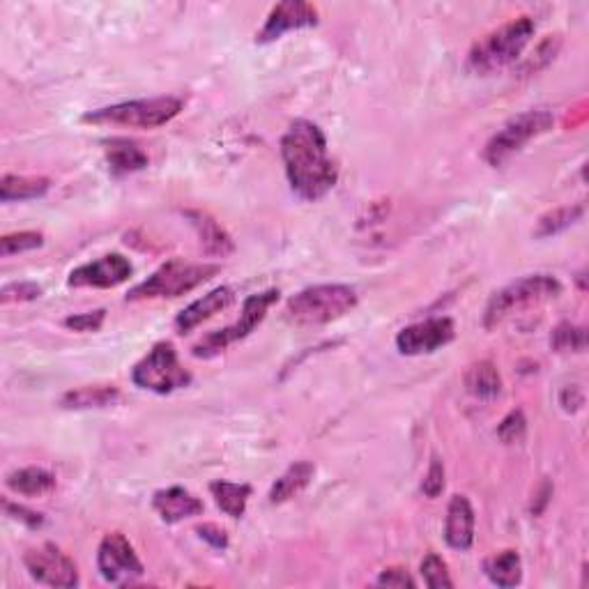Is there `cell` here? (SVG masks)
Masks as SVG:
<instances>
[{
  "instance_id": "cell-24",
  "label": "cell",
  "mask_w": 589,
  "mask_h": 589,
  "mask_svg": "<svg viewBox=\"0 0 589 589\" xmlns=\"http://www.w3.org/2000/svg\"><path fill=\"white\" fill-rule=\"evenodd\" d=\"M484 573L493 585L511 589L523 583V560L516 550H502L484 562Z\"/></svg>"
},
{
  "instance_id": "cell-19",
  "label": "cell",
  "mask_w": 589,
  "mask_h": 589,
  "mask_svg": "<svg viewBox=\"0 0 589 589\" xmlns=\"http://www.w3.org/2000/svg\"><path fill=\"white\" fill-rule=\"evenodd\" d=\"M104 155H106V164H109L111 175H116V178H122V175H129V173H139L150 164L148 155L141 150L139 143L120 139V136L118 139H111L104 143Z\"/></svg>"
},
{
  "instance_id": "cell-37",
  "label": "cell",
  "mask_w": 589,
  "mask_h": 589,
  "mask_svg": "<svg viewBox=\"0 0 589 589\" xmlns=\"http://www.w3.org/2000/svg\"><path fill=\"white\" fill-rule=\"evenodd\" d=\"M376 585H380V587H399V589L417 587L415 578H412L408 573V569H403V566H389V569H385L380 573Z\"/></svg>"
},
{
  "instance_id": "cell-9",
  "label": "cell",
  "mask_w": 589,
  "mask_h": 589,
  "mask_svg": "<svg viewBox=\"0 0 589 589\" xmlns=\"http://www.w3.org/2000/svg\"><path fill=\"white\" fill-rule=\"evenodd\" d=\"M132 382L145 392L166 396L175 389H185L191 382V373L180 364L178 350L171 341H159L145 355L141 362H136L132 369Z\"/></svg>"
},
{
  "instance_id": "cell-28",
  "label": "cell",
  "mask_w": 589,
  "mask_h": 589,
  "mask_svg": "<svg viewBox=\"0 0 589 589\" xmlns=\"http://www.w3.org/2000/svg\"><path fill=\"white\" fill-rule=\"evenodd\" d=\"M562 49V37L560 35H548L537 44V49L530 53V58H525L518 65V76H534L546 70V67L557 58V53Z\"/></svg>"
},
{
  "instance_id": "cell-6",
  "label": "cell",
  "mask_w": 589,
  "mask_h": 589,
  "mask_svg": "<svg viewBox=\"0 0 589 589\" xmlns=\"http://www.w3.org/2000/svg\"><path fill=\"white\" fill-rule=\"evenodd\" d=\"M182 106H185V99L173 95L134 99V102H120L97 111H88L83 113L81 120L88 122V125L157 129L168 125L173 118H178Z\"/></svg>"
},
{
  "instance_id": "cell-15",
  "label": "cell",
  "mask_w": 589,
  "mask_h": 589,
  "mask_svg": "<svg viewBox=\"0 0 589 589\" xmlns=\"http://www.w3.org/2000/svg\"><path fill=\"white\" fill-rule=\"evenodd\" d=\"M233 302L235 290L231 286L214 288L208 295L191 302L185 311L178 313V318H175V330H178V334H189L191 330H196L198 325H203L205 320H210L212 316H217V313L233 307Z\"/></svg>"
},
{
  "instance_id": "cell-30",
  "label": "cell",
  "mask_w": 589,
  "mask_h": 589,
  "mask_svg": "<svg viewBox=\"0 0 589 589\" xmlns=\"http://www.w3.org/2000/svg\"><path fill=\"white\" fill-rule=\"evenodd\" d=\"M44 247V235L40 231H21V233H7L0 237V256L10 258L24 251H33Z\"/></svg>"
},
{
  "instance_id": "cell-22",
  "label": "cell",
  "mask_w": 589,
  "mask_h": 589,
  "mask_svg": "<svg viewBox=\"0 0 589 589\" xmlns=\"http://www.w3.org/2000/svg\"><path fill=\"white\" fill-rule=\"evenodd\" d=\"M122 399L120 389L113 385H88L79 389H70L60 399L63 410H93V408H111Z\"/></svg>"
},
{
  "instance_id": "cell-31",
  "label": "cell",
  "mask_w": 589,
  "mask_h": 589,
  "mask_svg": "<svg viewBox=\"0 0 589 589\" xmlns=\"http://www.w3.org/2000/svg\"><path fill=\"white\" fill-rule=\"evenodd\" d=\"M422 578H424L426 587H431V589H451L454 587V580H451V576H449L447 562L435 553H428L424 557Z\"/></svg>"
},
{
  "instance_id": "cell-4",
  "label": "cell",
  "mask_w": 589,
  "mask_h": 589,
  "mask_svg": "<svg viewBox=\"0 0 589 589\" xmlns=\"http://www.w3.org/2000/svg\"><path fill=\"white\" fill-rule=\"evenodd\" d=\"M221 267L214 263H187L182 258H171L152 272L148 279L141 281L139 286L129 290L127 302H143V300H175L203 286L214 274H219Z\"/></svg>"
},
{
  "instance_id": "cell-26",
  "label": "cell",
  "mask_w": 589,
  "mask_h": 589,
  "mask_svg": "<svg viewBox=\"0 0 589 589\" xmlns=\"http://www.w3.org/2000/svg\"><path fill=\"white\" fill-rule=\"evenodd\" d=\"M210 493L217 502V507L224 511L228 518H242L244 511H247L249 497H251V486L249 484H235V481H212Z\"/></svg>"
},
{
  "instance_id": "cell-36",
  "label": "cell",
  "mask_w": 589,
  "mask_h": 589,
  "mask_svg": "<svg viewBox=\"0 0 589 589\" xmlns=\"http://www.w3.org/2000/svg\"><path fill=\"white\" fill-rule=\"evenodd\" d=\"M3 509L12 520H19L21 525L30 527V530H37V527L44 525V516L40 514V511L28 509V507H24V504H14L10 500H3Z\"/></svg>"
},
{
  "instance_id": "cell-16",
  "label": "cell",
  "mask_w": 589,
  "mask_h": 589,
  "mask_svg": "<svg viewBox=\"0 0 589 589\" xmlns=\"http://www.w3.org/2000/svg\"><path fill=\"white\" fill-rule=\"evenodd\" d=\"M152 509L157 511V516L164 520L166 525L182 523V520L201 516L205 504L201 497H196L191 491L182 486L162 488L152 495Z\"/></svg>"
},
{
  "instance_id": "cell-39",
  "label": "cell",
  "mask_w": 589,
  "mask_h": 589,
  "mask_svg": "<svg viewBox=\"0 0 589 589\" xmlns=\"http://www.w3.org/2000/svg\"><path fill=\"white\" fill-rule=\"evenodd\" d=\"M560 405L566 412H578L585 405V394L578 385H566L560 392Z\"/></svg>"
},
{
  "instance_id": "cell-35",
  "label": "cell",
  "mask_w": 589,
  "mask_h": 589,
  "mask_svg": "<svg viewBox=\"0 0 589 589\" xmlns=\"http://www.w3.org/2000/svg\"><path fill=\"white\" fill-rule=\"evenodd\" d=\"M106 320V311L104 309H97V311H88V313H76V316H67L63 320V325L67 330L72 332H81V334H88V332H99L102 330Z\"/></svg>"
},
{
  "instance_id": "cell-29",
  "label": "cell",
  "mask_w": 589,
  "mask_h": 589,
  "mask_svg": "<svg viewBox=\"0 0 589 589\" xmlns=\"http://www.w3.org/2000/svg\"><path fill=\"white\" fill-rule=\"evenodd\" d=\"M550 346L555 353H585L587 348V330L583 325L560 323L550 336Z\"/></svg>"
},
{
  "instance_id": "cell-34",
  "label": "cell",
  "mask_w": 589,
  "mask_h": 589,
  "mask_svg": "<svg viewBox=\"0 0 589 589\" xmlns=\"http://www.w3.org/2000/svg\"><path fill=\"white\" fill-rule=\"evenodd\" d=\"M445 486H447L445 463H442L440 456H433L431 465H428V470L424 474L422 493L428 497V500H435V497H440L442 493H445Z\"/></svg>"
},
{
  "instance_id": "cell-5",
  "label": "cell",
  "mask_w": 589,
  "mask_h": 589,
  "mask_svg": "<svg viewBox=\"0 0 589 589\" xmlns=\"http://www.w3.org/2000/svg\"><path fill=\"white\" fill-rule=\"evenodd\" d=\"M562 295V283L555 279L553 274H530L523 277L502 290L488 300L484 311V327L486 330H495L497 325H502L504 320L532 307H541L555 297Z\"/></svg>"
},
{
  "instance_id": "cell-1",
  "label": "cell",
  "mask_w": 589,
  "mask_h": 589,
  "mask_svg": "<svg viewBox=\"0 0 589 589\" xmlns=\"http://www.w3.org/2000/svg\"><path fill=\"white\" fill-rule=\"evenodd\" d=\"M281 159L288 185L302 201L316 203L334 189L339 168L330 157L327 136L316 122L297 118L281 136Z\"/></svg>"
},
{
  "instance_id": "cell-12",
  "label": "cell",
  "mask_w": 589,
  "mask_h": 589,
  "mask_svg": "<svg viewBox=\"0 0 589 589\" xmlns=\"http://www.w3.org/2000/svg\"><path fill=\"white\" fill-rule=\"evenodd\" d=\"M456 339V325L454 320L442 318H428L422 323L408 325L396 334V348L401 355L417 357V355H431L435 350L449 346Z\"/></svg>"
},
{
  "instance_id": "cell-25",
  "label": "cell",
  "mask_w": 589,
  "mask_h": 589,
  "mask_svg": "<svg viewBox=\"0 0 589 589\" xmlns=\"http://www.w3.org/2000/svg\"><path fill=\"white\" fill-rule=\"evenodd\" d=\"M465 389H468V394H472L474 399H497L502 392V376L500 371H497V366L493 362H488V359L472 364L468 373H465Z\"/></svg>"
},
{
  "instance_id": "cell-13",
  "label": "cell",
  "mask_w": 589,
  "mask_h": 589,
  "mask_svg": "<svg viewBox=\"0 0 589 589\" xmlns=\"http://www.w3.org/2000/svg\"><path fill=\"white\" fill-rule=\"evenodd\" d=\"M134 265L132 260L122 254H106L97 260H90L86 265L74 267L67 277L70 288H116L132 279Z\"/></svg>"
},
{
  "instance_id": "cell-23",
  "label": "cell",
  "mask_w": 589,
  "mask_h": 589,
  "mask_svg": "<svg viewBox=\"0 0 589 589\" xmlns=\"http://www.w3.org/2000/svg\"><path fill=\"white\" fill-rule=\"evenodd\" d=\"M5 486L17 495L42 497L56 491V477L44 468H21L7 474Z\"/></svg>"
},
{
  "instance_id": "cell-32",
  "label": "cell",
  "mask_w": 589,
  "mask_h": 589,
  "mask_svg": "<svg viewBox=\"0 0 589 589\" xmlns=\"http://www.w3.org/2000/svg\"><path fill=\"white\" fill-rule=\"evenodd\" d=\"M527 435V419L523 410H511L507 417L502 419L500 426H497V438H500L504 445H520Z\"/></svg>"
},
{
  "instance_id": "cell-2",
  "label": "cell",
  "mask_w": 589,
  "mask_h": 589,
  "mask_svg": "<svg viewBox=\"0 0 589 589\" xmlns=\"http://www.w3.org/2000/svg\"><path fill=\"white\" fill-rule=\"evenodd\" d=\"M537 33V21L532 17H516L502 24L500 28L491 30V33L481 37L479 42H474V47L468 53V70L488 76L504 70V67L514 65L516 60L523 56L527 44Z\"/></svg>"
},
{
  "instance_id": "cell-3",
  "label": "cell",
  "mask_w": 589,
  "mask_h": 589,
  "mask_svg": "<svg viewBox=\"0 0 589 589\" xmlns=\"http://www.w3.org/2000/svg\"><path fill=\"white\" fill-rule=\"evenodd\" d=\"M357 302L359 295L353 286L320 283V286H309L290 297L286 304V318L302 327L330 325L353 311Z\"/></svg>"
},
{
  "instance_id": "cell-14",
  "label": "cell",
  "mask_w": 589,
  "mask_h": 589,
  "mask_svg": "<svg viewBox=\"0 0 589 589\" xmlns=\"http://www.w3.org/2000/svg\"><path fill=\"white\" fill-rule=\"evenodd\" d=\"M318 7L304 0H283L274 5L272 12L267 14L263 28L256 33V44H270L281 40L290 30L316 28L318 26Z\"/></svg>"
},
{
  "instance_id": "cell-27",
  "label": "cell",
  "mask_w": 589,
  "mask_h": 589,
  "mask_svg": "<svg viewBox=\"0 0 589 589\" xmlns=\"http://www.w3.org/2000/svg\"><path fill=\"white\" fill-rule=\"evenodd\" d=\"M585 217V205L576 203V205H564V208H555L546 214H541L537 221V228H534V237H553L560 235L564 231H569L571 226H576L580 219Z\"/></svg>"
},
{
  "instance_id": "cell-33",
  "label": "cell",
  "mask_w": 589,
  "mask_h": 589,
  "mask_svg": "<svg viewBox=\"0 0 589 589\" xmlns=\"http://www.w3.org/2000/svg\"><path fill=\"white\" fill-rule=\"evenodd\" d=\"M44 295V288L40 283L35 281H17V283H7L0 290V302L3 304H12V302H35L40 300Z\"/></svg>"
},
{
  "instance_id": "cell-20",
  "label": "cell",
  "mask_w": 589,
  "mask_h": 589,
  "mask_svg": "<svg viewBox=\"0 0 589 589\" xmlns=\"http://www.w3.org/2000/svg\"><path fill=\"white\" fill-rule=\"evenodd\" d=\"M313 474H316V465L311 461H297L290 465V468L272 484L270 504L290 502L302 491H307V486L313 481Z\"/></svg>"
},
{
  "instance_id": "cell-10",
  "label": "cell",
  "mask_w": 589,
  "mask_h": 589,
  "mask_svg": "<svg viewBox=\"0 0 589 589\" xmlns=\"http://www.w3.org/2000/svg\"><path fill=\"white\" fill-rule=\"evenodd\" d=\"M97 571L106 583L125 587L143 578L145 566L125 534L111 532L97 548Z\"/></svg>"
},
{
  "instance_id": "cell-38",
  "label": "cell",
  "mask_w": 589,
  "mask_h": 589,
  "mask_svg": "<svg viewBox=\"0 0 589 589\" xmlns=\"http://www.w3.org/2000/svg\"><path fill=\"white\" fill-rule=\"evenodd\" d=\"M196 532H198V537H201L203 541H208L214 550H226L228 548V534L221 530L219 525H214V523L198 525Z\"/></svg>"
},
{
  "instance_id": "cell-18",
  "label": "cell",
  "mask_w": 589,
  "mask_h": 589,
  "mask_svg": "<svg viewBox=\"0 0 589 589\" xmlns=\"http://www.w3.org/2000/svg\"><path fill=\"white\" fill-rule=\"evenodd\" d=\"M185 217L189 219V224L196 228L198 237H201V244L203 249L208 251L210 256H217V258H226L231 256L235 251V244H233V237L228 235L221 224L214 217H210L208 212H201V210H187Z\"/></svg>"
},
{
  "instance_id": "cell-11",
  "label": "cell",
  "mask_w": 589,
  "mask_h": 589,
  "mask_svg": "<svg viewBox=\"0 0 589 589\" xmlns=\"http://www.w3.org/2000/svg\"><path fill=\"white\" fill-rule=\"evenodd\" d=\"M24 566L28 569L30 578L37 580L40 585L74 589L81 583L79 569H76L72 557L65 555L53 543H44V546L26 550Z\"/></svg>"
},
{
  "instance_id": "cell-8",
  "label": "cell",
  "mask_w": 589,
  "mask_h": 589,
  "mask_svg": "<svg viewBox=\"0 0 589 589\" xmlns=\"http://www.w3.org/2000/svg\"><path fill=\"white\" fill-rule=\"evenodd\" d=\"M279 297L281 293L277 288L249 295L242 304L240 318H237L233 325L224 327V330H217V332H210L208 336H203V339L191 348V355H194L196 359H212L224 353V350L228 346H233V343L247 339V336L267 318V311L279 302Z\"/></svg>"
},
{
  "instance_id": "cell-7",
  "label": "cell",
  "mask_w": 589,
  "mask_h": 589,
  "mask_svg": "<svg viewBox=\"0 0 589 589\" xmlns=\"http://www.w3.org/2000/svg\"><path fill=\"white\" fill-rule=\"evenodd\" d=\"M553 125L555 116L548 109H532L518 113V116L504 122L491 139H488L484 148L486 164H491L493 168L504 166L532 139H539V136L550 132Z\"/></svg>"
},
{
  "instance_id": "cell-21",
  "label": "cell",
  "mask_w": 589,
  "mask_h": 589,
  "mask_svg": "<svg viewBox=\"0 0 589 589\" xmlns=\"http://www.w3.org/2000/svg\"><path fill=\"white\" fill-rule=\"evenodd\" d=\"M51 189V180L44 175H3L0 178V201L17 203L33 201V198L47 196Z\"/></svg>"
},
{
  "instance_id": "cell-17",
  "label": "cell",
  "mask_w": 589,
  "mask_h": 589,
  "mask_svg": "<svg viewBox=\"0 0 589 589\" xmlns=\"http://www.w3.org/2000/svg\"><path fill=\"white\" fill-rule=\"evenodd\" d=\"M474 507L465 495H454L449 500L445 518V541L454 550H470L474 543Z\"/></svg>"
}]
</instances>
